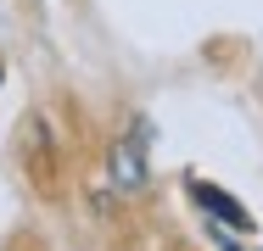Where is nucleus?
<instances>
[{"label":"nucleus","instance_id":"obj_1","mask_svg":"<svg viewBox=\"0 0 263 251\" xmlns=\"http://www.w3.org/2000/svg\"><path fill=\"white\" fill-rule=\"evenodd\" d=\"M106 179H112L118 196H140L146 190V179H152V123L146 117H135L112 140V151H106Z\"/></svg>","mask_w":263,"mask_h":251},{"label":"nucleus","instance_id":"obj_2","mask_svg":"<svg viewBox=\"0 0 263 251\" xmlns=\"http://www.w3.org/2000/svg\"><path fill=\"white\" fill-rule=\"evenodd\" d=\"M185 190H191V201L208 212L218 229H235V235H252V229H258V223H252V212H247V206H241L235 196H224L218 184H208V179H191Z\"/></svg>","mask_w":263,"mask_h":251}]
</instances>
